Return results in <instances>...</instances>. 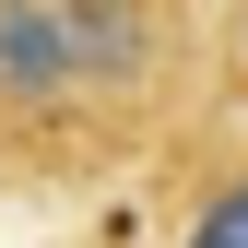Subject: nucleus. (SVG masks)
<instances>
[{
  "label": "nucleus",
  "instance_id": "1",
  "mask_svg": "<svg viewBox=\"0 0 248 248\" xmlns=\"http://www.w3.org/2000/svg\"><path fill=\"white\" fill-rule=\"evenodd\" d=\"M59 36H71V83L83 95H154L177 59L166 0H59Z\"/></svg>",
  "mask_w": 248,
  "mask_h": 248
},
{
  "label": "nucleus",
  "instance_id": "2",
  "mask_svg": "<svg viewBox=\"0 0 248 248\" xmlns=\"http://www.w3.org/2000/svg\"><path fill=\"white\" fill-rule=\"evenodd\" d=\"M71 36H59V0H0V118H71Z\"/></svg>",
  "mask_w": 248,
  "mask_h": 248
},
{
  "label": "nucleus",
  "instance_id": "3",
  "mask_svg": "<svg viewBox=\"0 0 248 248\" xmlns=\"http://www.w3.org/2000/svg\"><path fill=\"white\" fill-rule=\"evenodd\" d=\"M177 248H248V166L225 177V189H201V213H189Z\"/></svg>",
  "mask_w": 248,
  "mask_h": 248
}]
</instances>
